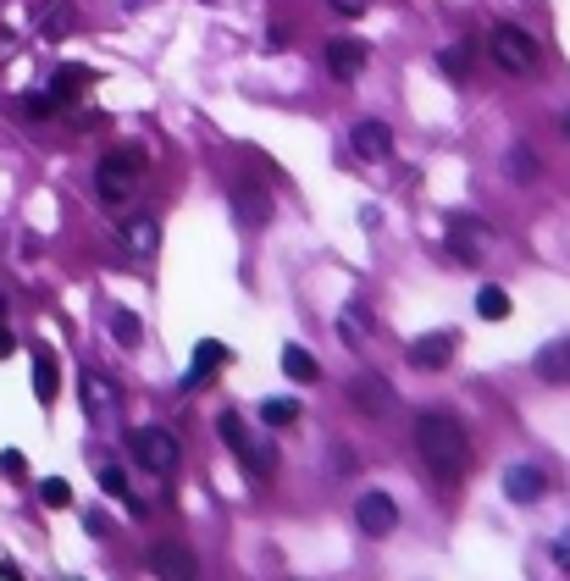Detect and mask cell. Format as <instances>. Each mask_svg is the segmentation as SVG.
<instances>
[{
	"instance_id": "obj_26",
	"label": "cell",
	"mask_w": 570,
	"mask_h": 581,
	"mask_svg": "<svg viewBox=\"0 0 570 581\" xmlns=\"http://www.w3.org/2000/svg\"><path fill=\"white\" fill-rule=\"evenodd\" d=\"M111 338H117V344H139V316H133V310H117V316H111Z\"/></svg>"
},
{
	"instance_id": "obj_35",
	"label": "cell",
	"mask_w": 570,
	"mask_h": 581,
	"mask_svg": "<svg viewBox=\"0 0 570 581\" xmlns=\"http://www.w3.org/2000/svg\"><path fill=\"white\" fill-rule=\"evenodd\" d=\"M559 128H565V133H570V117H565V122H559Z\"/></svg>"
},
{
	"instance_id": "obj_25",
	"label": "cell",
	"mask_w": 570,
	"mask_h": 581,
	"mask_svg": "<svg viewBox=\"0 0 570 581\" xmlns=\"http://www.w3.org/2000/svg\"><path fill=\"white\" fill-rule=\"evenodd\" d=\"M261 421H266V427H294L299 404L294 399H261Z\"/></svg>"
},
{
	"instance_id": "obj_29",
	"label": "cell",
	"mask_w": 570,
	"mask_h": 581,
	"mask_svg": "<svg viewBox=\"0 0 570 581\" xmlns=\"http://www.w3.org/2000/svg\"><path fill=\"white\" fill-rule=\"evenodd\" d=\"M56 106H61V100L50 95V89H45V95H28V100H23V111H28V117H34V122H39V117H50V111H56Z\"/></svg>"
},
{
	"instance_id": "obj_23",
	"label": "cell",
	"mask_w": 570,
	"mask_h": 581,
	"mask_svg": "<svg viewBox=\"0 0 570 581\" xmlns=\"http://www.w3.org/2000/svg\"><path fill=\"white\" fill-rule=\"evenodd\" d=\"M471 56H476L471 45H449V50H443V56H438V67L449 72L454 83H465V78H471Z\"/></svg>"
},
{
	"instance_id": "obj_14",
	"label": "cell",
	"mask_w": 570,
	"mask_h": 581,
	"mask_svg": "<svg viewBox=\"0 0 570 581\" xmlns=\"http://www.w3.org/2000/svg\"><path fill=\"white\" fill-rule=\"evenodd\" d=\"M410 360H416L421 371L454 366V338H449V332H427V338H416V344H410Z\"/></svg>"
},
{
	"instance_id": "obj_24",
	"label": "cell",
	"mask_w": 570,
	"mask_h": 581,
	"mask_svg": "<svg viewBox=\"0 0 570 581\" xmlns=\"http://www.w3.org/2000/svg\"><path fill=\"white\" fill-rule=\"evenodd\" d=\"M504 172H510L515 183H532V178H537V155L526 150V144H515V150L504 155Z\"/></svg>"
},
{
	"instance_id": "obj_8",
	"label": "cell",
	"mask_w": 570,
	"mask_h": 581,
	"mask_svg": "<svg viewBox=\"0 0 570 581\" xmlns=\"http://www.w3.org/2000/svg\"><path fill=\"white\" fill-rule=\"evenodd\" d=\"M355 526L366 537H388L393 526H399V504H393L388 493H377V487H371V493L355 498Z\"/></svg>"
},
{
	"instance_id": "obj_17",
	"label": "cell",
	"mask_w": 570,
	"mask_h": 581,
	"mask_svg": "<svg viewBox=\"0 0 570 581\" xmlns=\"http://www.w3.org/2000/svg\"><path fill=\"white\" fill-rule=\"evenodd\" d=\"M78 388H84V404L95 415H106V410H117V404H122V388L111 377H100V371H84V382H78Z\"/></svg>"
},
{
	"instance_id": "obj_34",
	"label": "cell",
	"mask_w": 570,
	"mask_h": 581,
	"mask_svg": "<svg viewBox=\"0 0 570 581\" xmlns=\"http://www.w3.org/2000/svg\"><path fill=\"white\" fill-rule=\"evenodd\" d=\"M128 6H150V0H128Z\"/></svg>"
},
{
	"instance_id": "obj_16",
	"label": "cell",
	"mask_w": 570,
	"mask_h": 581,
	"mask_svg": "<svg viewBox=\"0 0 570 581\" xmlns=\"http://www.w3.org/2000/svg\"><path fill=\"white\" fill-rule=\"evenodd\" d=\"M532 371L543 382H570V338H559V344H543L532 360Z\"/></svg>"
},
{
	"instance_id": "obj_1",
	"label": "cell",
	"mask_w": 570,
	"mask_h": 581,
	"mask_svg": "<svg viewBox=\"0 0 570 581\" xmlns=\"http://www.w3.org/2000/svg\"><path fill=\"white\" fill-rule=\"evenodd\" d=\"M416 454L438 482H460L465 460H471V438H465L460 415L449 410H421L416 415Z\"/></svg>"
},
{
	"instance_id": "obj_3",
	"label": "cell",
	"mask_w": 570,
	"mask_h": 581,
	"mask_svg": "<svg viewBox=\"0 0 570 581\" xmlns=\"http://www.w3.org/2000/svg\"><path fill=\"white\" fill-rule=\"evenodd\" d=\"M487 56L499 61V72L526 78V72H537V39L526 34V28H515V23H499L493 34H487Z\"/></svg>"
},
{
	"instance_id": "obj_30",
	"label": "cell",
	"mask_w": 570,
	"mask_h": 581,
	"mask_svg": "<svg viewBox=\"0 0 570 581\" xmlns=\"http://www.w3.org/2000/svg\"><path fill=\"white\" fill-rule=\"evenodd\" d=\"M100 487H106L111 498H128V476H122L117 465H106V471H100Z\"/></svg>"
},
{
	"instance_id": "obj_28",
	"label": "cell",
	"mask_w": 570,
	"mask_h": 581,
	"mask_svg": "<svg viewBox=\"0 0 570 581\" xmlns=\"http://www.w3.org/2000/svg\"><path fill=\"white\" fill-rule=\"evenodd\" d=\"M72 23H78V12H72V6H56V12L45 17V39H67Z\"/></svg>"
},
{
	"instance_id": "obj_7",
	"label": "cell",
	"mask_w": 570,
	"mask_h": 581,
	"mask_svg": "<svg viewBox=\"0 0 570 581\" xmlns=\"http://www.w3.org/2000/svg\"><path fill=\"white\" fill-rule=\"evenodd\" d=\"M349 404H355L360 415H371V421H377V415H393V388H388V377H371V371H360V377H349Z\"/></svg>"
},
{
	"instance_id": "obj_31",
	"label": "cell",
	"mask_w": 570,
	"mask_h": 581,
	"mask_svg": "<svg viewBox=\"0 0 570 581\" xmlns=\"http://www.w3.org/2000/svg\"><path fill=\"white\" fill-rule=\"evenodd\" d=\"M338 17H360V12H371V0H327Z\"/></svg>"
},
{
	"instance_id": "obj_5",
	"label": "cell",
	"mask_w": 570,
	"mask_h": 581,
	"mask_svg": "<svg viewBox=\"0 0 570 581\" xmlns=\"http://www.w3.org/2000/svg\"><path fill=\"white\" fill-rule=\"evenodd\" d=\"M144 565H150V576H155V581H200V554H194L189 543H178V537L155 543Z\"/></svg>"
},
{
	"instance_id": "obj_20",
	"label": "cell",
	"mask_w": 570,
	"mask_h": 581,
	"mask_svg": "<svg viewBox=\"0 0 570 581\" xmlns=\"http://www.w3.org/2000/svg\"><path fill=\"white\" fill-rule=\"evenodd\" d=\"M34 393L45 404L61 393V371H56V355H50V349H39V355H34Z\"/></svg>"
},
{
	"instance_id": "obj_10",
	"label": "cell",
	"mask_w": 570,
	"mask_h": 581,
	"mask_svg": "<svg viewBox=\"0 0 570 581\" xmlns=\"http://www.w3.org/2000/svg\"><path fill=\"white\" fill-rule=\"evenodd\" d=\"M117 238H122V249H128V255L150 261L155 249H161V222H155L150 211H139V216H128V222L117 227Z\"/></svg>"
},
{
	"instance_id": "obj_32",
	"label": "cell",
	"mask_w": 570,
	"mask_h": 581,
	"mask_svg": "<svg viewBox=\"0 0 570 581\" xmlns=\"http://www.w3.org/2000/svg\"><path fill=\"white\" fill-rule=\"evenodd\" d=\"M554 565H559V570H570V532H559V537H554Z\"/></svg>"
},
{
	"instance_id": "obj_27",
	"label": "cell",
	"mask_w": 570,
	"mask_h": 581,
	"mask_svg": "<svg viewBox=\"0 0 570 581\" xmlns=\"http://www.w3.org/2000/svg\"><path fill=\"white\" fill-rule=\"evenodd\" d=\"M39 498H45L50 510H67V504H72V487L61 482V476H45V482H39Z\"/></svg>"
},
{
	"instance_id": "obj_33",
	"label": "cell",
	"mask_w": 570,
	"mask_h": 581,
	"mask_svg": "<svg viewBox=\"0 0 570 581\" xmlns=\"http://www.w3.org/2000/svg\"><path fill=\"white\" fill-rule=\"evenodd\" d=\"M0 471H6V476H23L28 465H23V454H12V449H6V454H0Z\"/></svg>"
},
{
	"instance_id": "obj_13",
	"label": "cell",
	"mask_w": 570,
	"mask_h": 581,
	"mask_svg": "<svg viewBox=\"0 0 570 581\" xmlns=\"http://www.w3.org/2000/svg\"><path fill=\"white\" fill-rule=\"evenodd\" d=\"M366 61H371V50L360 45V39H333V45H327V72H333V78H360V72H366Z\"/></svg>"
},
{
	"instance_id": "obj_22",
	"label": "cell",
	"mask_w": 570,
	"mask_h": 581,
	"mask_svg": "<svg viewBox=\"0 0 570 581\" xmlns=\"http://www.w3.org/2000/svg\"><path fill=\"white\" fill-rule=\"evenodd\" d=\"M283 371L294 382H316V355H310V349H299V344H288L283 349Z\"/></svg>"
},
{
	"instance_id": "obj_11",
	"label": "cell",
	"mask_w": 570,
	"mask_h": 581,
	"mask_svg": "<svg viewBox=\"0 0 570 581\" xmlns=\"http://www.w3.org/2000/svg\"><path fill=\"white\" fill-rule=\"evenodd\" d=\"M349 144H355L360 161H388V155H393V128H388V122H377V117H366V122H355Z\"/></svg>"
},
{
	"instance_id": "obj_21",
	"label": "cell",
	"mask_w": 570,
	"mask_h": 581,
	"mask_svg": "<svg viewBox=\"0 0 570 581\" xmlns=\"http://www.w3.org/2000/svg\"><path fill=\"white\" fill-rule=\"evenodd\" d=\"M476 316H482V321H504V316H510V294H504L499 283H482V288H476Z\"/></svg>"
},
{
	"instance_id": "obj_6",
	"label": "cell",
	"mask_w": 570,
	"mask_h": 581,
	"mask_svg": "<svg viewBox=\"0 0 570 581\" xmlns=\"http://www.w3.org/2000/svg\"><path fill=\"white\" fill-rule=\"evenodd\" d=\"M216 427H222V438L233 443V454L244 460V471H250V476H272V465H277V460H272V449L250 438V427H244V415H233V410H227L222 421H216Z\"/></svg>"
},
{
	"instance_id": "obj_36",
	"label": "cell",
	"mask_w": 570,
	"mask_h": 581,
	"mask_svg": "<svg viewBox=\"0 0 570 581\" xmlns=\"http://www.w3.org/2000/svg\"><path fill=\"white\" fill-rule=\"evenodd\" d=\"M0 310H6V299H0Z\"/></svg>"
},
{
	"instance_id": "obj_12",
	"label": "cell",
	"mask_w": 570,
	"mask_h": 581,
	"mask_svg": "<svg viewBox=\"0 0 570 581\" xmlns=\"http://www.w3.org/2000/svg\"><path fill=\"white\" fill-rule=\"evenodd\" d=\"M449 249H454V261L476 266V261H482V249H487L482 222H471V216H454V222H449Z\"/></svg>"
},
{
	"instance_id": "obj_15",
	"label": "cell",
	"mask_w": 570,
	"mask_h": 581,
	"mask_svg": "<svg viewBox=\"0 0 570 581\" xmlns=\"http://www.w3.org/2000/svg\"><path fill=\"white\" fill-rule=\"evenodd\" d=\"M504 493H510L515 504H537V498L548 493V476L537 471V465H510V471H504Z\"/></svg>"
},
{
	"instance_id": "obj_18",
	"label": "cell",
	"mask_w": 570,
	"mask_h": 581,
	"mask_svg": "<svg viewBox=\"0 0 570 581\" xmlns=\"http://www.w3.org/2000/svg\"><path fill=\"white\" fill-rule=\"evenodd\" d=\"M227 366V344H211V338H205V344H194V366H189V388H200L205 377H216V371Z\"/></svg>"
},
{
	"instance_id": "obj_2",
	"label": "cell",
	"mask_w": 570,
	"mask_h": 581,
	"mask_svg": "<svg viewBox=\"0 0 570 581\" xmlns=\"http://www.w3.org/2000/svg\"><path fill=\"white\" fill-rule=\"evenodd\" d=\"M139 183H144V150H139V144H122V150L100 155L95 189H100V200H106V205L133 200V194H139Z\"/></svg>"
},
{
	"instance_id": "obj_4",
	"label": "cell",
	"mask_w": 570,
	"mask_h": 581,
	"mask_svg": "<svg viewBox=\"0 0 570 581\" xmlns=\"http://www.w3.org/2000/svg\"><path fill=\"white\" fill-rule=\"evenodd\" d=\"M128 449H133V465L150 471V476H167L172 465H178V438H172L167 427H139L128 438Z\"/></svg>"
},
{
	"instance_id": "obj_19",
	"label": "cell",
	"mask_w": 570,
	"mask_h": 581,
	"mask_svg": "<svg viewBox=\"0 0 570 581\" xmlns=\"http://www.w3.org/2000/svg\"><path fill=\"white\" fill-rule=\"evenodd\" d=\"M89 83H95V72H89V67H61L56 78H50V95H56L61 106H67V100H78V95H84Z\"/></svg>"
},
{
	"instance_id": "obj_9",
	"label": "cell",
	"mask_w": 570,
	"mask_h": 581,
	"mask_svg": "<svg viewBox=\"0 0 570 581\" xmlns=\"http://www.w3.org/2000/svg\"><path fill=\"white\" fill-rule=\"evenodd\" d=\"M233 211H238L244 227H266L272 222V194H266L255 178H233Z\"/></svg>"
}]
</instances>
